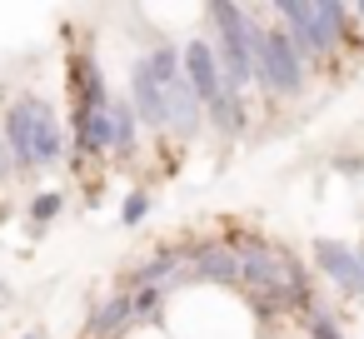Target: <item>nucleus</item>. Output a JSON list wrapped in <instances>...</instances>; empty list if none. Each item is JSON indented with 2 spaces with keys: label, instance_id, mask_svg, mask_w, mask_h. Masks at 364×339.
Masks as SVG:
<instances>
[{
  "label": "nucleus",
  "instance_id": "7ed1b4c3",
  "mask_svg": "<svg viewBox=\"0 0 364 339\" xmlns=\"http://www.w3.org/2000/svg\"><path fill=\"white\" fill-rule=\"evenodd\" d=\"M210 21H215V36H220V50H215V60H220V75H225V85L240 95L245 85H255V60H259V31L264 26H255L250 21V11H240V6H210Z\"/></svg>",
  "mask_w": 364,
  "mask_h": 339
},
{
  "label": "nucleus",
  "instance_id": "9b49d317",
  "mask_svg": "<svg viewBox=\"0 0 364 339\" xmlns=\"http://www.w3.org/2000/svg\"><path fill=\"white\" fill-rule=\"evenodd\" d=\"M75 130H80V150H110V115L105 110H80Z\"/></svg>",
  "mask_w": 364,
  "mask_h": 339
},
{
  "label": "nucleus",
  "instance_id": "423d86ee",
  "mask_svg": "<svg viewBox=\"0 0 364 339\" xmlns=\"http://www.w3.org/2000/svg\"><path fill=\"white\" fill-rule=\"evenodd\" d=\"M314 264L344 289V294H364V249L344 244V240H319L314 244Z\"/></svg>",
  "mask_w": 364,
  "mask_h": 339
},
{
  "label": "nucleus",
  "instance_id": "1a4fd4ad",
  "mask_svg": "<svg viewBox=\"0 0 364 339\" xmlns=\"http://www.w3.org/2000/svg\"><path fill=\"white\" fill-rule=\"evenodd\" d=\"M105 115H110V150H115L120 160H130V155H135V140H140V120H135L130 100H110Z\"/></svg>",
  "mask_w": 364,
  "mask_h": 339
},
{
  "label": "nucleus",
  "instance_id": "39448f33",
  "mask_svg": "<svg viewBox=\"0 0 364 339\" xmlns=\"http://www.w3.org/2000/svg\"><path fill=\"white\" fill-rule=\"evenodd\" d=\"M255 85H264L269 95H294L304 85V60L294 55L284 26H264L259 31V60H255Z\"/></svg>",
  "mask_w": 364,
  "mask_h": 339
},
{
  "label": "nucleus",
  "instance_id": "20e7f679",
  "mask_svg": "<svg viewBox=\"0 0 364 339\" xmlns=\"http://www.w3.org/2000/svg\"><path fill=\"white\" fill-rule=\"evenodd\" d=\"M145 70H150V85H155V100H160V115H165V125L160 130H175V135H190L195 125H200V100L190 95V85H185V70H180V50L170 45V41H160L145 60H140Z\"/></svg>",
  "mask_w": 364,
  "mask_h": 339
},
{
  "label": "nucleus",
  "instance_id": "4468645a",
  "mask_svg": "<svg viewBox=\"0 0 364 339\" xmlns=\"http://www.w3.org/2000/svg\"><path fill=\"white\" fill-rule=\"evenodd\" d=\"M145 215H150V195H145V190L125 195V205H120V220H125V230H130V225H140Z\"/></svg>",
  "mask_w": 364,
  "mask_h": 339
},
{
  "label": "nucleus",
  "instance_id": "f3484780",
  "mask_svg": "<svg viewBox=\"0 0 364 339\" xmlns=\"http://www.w3.org/2000/svg\"><path fill=\"white\" fill-rule=\"evenodd\" d=\"M26 339H41V334H36V329H31V334H26Z\"/></svg>",
  "mask_w": 364,
  "mask_h": 339
},
{
  "label": "nucleus",
  "instance_id": "f257e3e1",
  "mask_svg": "<svg viewBox=\"0 0 364 339\" xmlns=\"http://www.w3.org/2000/svg\"><path fill=\"white\" fill-rule=\"evenodd\" d=\"M0 135H6V150H11V175H26V170H50L65 160V140H60V120L46 100L36 95H21L11 105V115L0 120Z\"/></svg>",
  "mask_w": 364,
  "mask_h": 339
},
{
  "label": "nucleus",
  "instance_id": "ddd939ff",
  "mask_svg": "<svg viewBox=\"0 0 364 339\" xmlns=\"http://www.w3.org/2000/svg\"><path fill=\"white\" fill-rule=\"evenodd\" d=\"M60 210H65V195H60V190H46V195H36V200H31V230L41 235V230H46V220H55Z\"/></svg>",
  "mask_w": 364,
  "mask_h": 339
},
{
  "label": "nucleus",
  "instance_id": "0eeeda50",
  "mask_svg": "<svg viewBox=\"0 0 364 339\" xmlns=\"http://www.w3.org/2000/svg\"><path fill=\"white\" fill-rule=\"evenodd\" d=\"M185 269H190V279L240 284V264H235V249H230V244H210V240H195V244L185 249Z\"/></svg>",
  "mask_w": 364,
  "mask_h": 339
},
{
  "label": "nucleus",
  "instance_id": "2eb2a0df",
  "mask_svg": "<svg viewBox=\"0 0 364 339\" xmlns=\"http://www.w3.org/2000/svg\"><path fill=\"white\" fill-rule=\"evenodd\" d=\"M314 319H309V329H314V339H339V329H334V319L324 314V309H309Z\"/></svg>",
  "mask_w": 364,
  "mask_h": 339
},
{
  "label": "nucleus",
  "instance_id": "9d476101",
  "mask_svg": "<svg viewBox=\"0 0 364 339\" xmlns=\"http://www.w3.org/2000/svg\"><path fill=\"white\" fill-rule=\"evenodd\" d=\"M125 324H130V299H125V294H115V299H105V304L90 314L85 334H90V339H115Z\"/></svg>",
  "mask_w": 364,
  "mask_h": 339
},
{
  "label": "nucleus",
  "instance_id": "6e6552de",
  "mask_svg": "<svg viewBox=\"0 0 364 339\" xmlns=\"http://www.w3.org/2000/svg\"><path fill=\"white\" fill-rule=\"evenodd\" d=\"M70 90L80 100V110H105L110 95H105V80H100V65L90 55H75L70 60Z\"/></svg>",
  "mask_w": 364,
  "mask_h": 339
},
{
  "label": "nucleus",
  "instance_id": "f03ea898",
  "mask_svg": "<svg viewBox=\"0 0 364 339\" xmlns=\"http://www.w3.org/2000/svg\"><path fill=\"white\" fill-rule=\"evenodd\" d=\"M269 16H279L294 55H329L344 41V6L339 0H279L269 6Z\"/></svg>",
  "mask_w": 364,
  "mask_h": 339
},
{
  "label": "nucleus",
  "instance_id": "f8f14e48",
  "mask_svg": "<svg viewBox=\"0 0 364 339\" xmlns=\"http://www.w3.org/2000/svg\"><path fill=\"white\" fill-rule=\"evenodd\" d=\"M130 299V324L140 319V324H155L160 319V304H165V289H135V294H125Z\"/></svg>",
  "mask_w": 364,
  "mask_h": 339
},
{
  "label": "nucleus",
  "instance_id": "dca6fc26",
  "mask_svg": "<svg viewBox=\"0 0 364 339\" xmlns=\"http://www.w3.org/2000/svg\"><path fill=\"white\" fill-rule=\"evenodd\" d=\"M11 175V150H6V135H0V180Z\"/></svg>",
  "mask_w": 364,
  "mask_h": 339
}]
</instances>
